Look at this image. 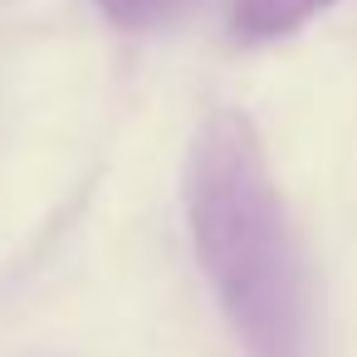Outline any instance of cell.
I'll use <instances>...</instances> for the list:
<instances>
[{
    "instance_id": "2",
    "label": "cell",
    "mask_w": 357,
    "mask_h": 357,
    "mask_svg": "<svg viewBox=\"0 0 357 357\" xmlns=\"http://www.w3.org/2000/svg\"><path fill=\"white\" fill-rule=\"evenodd\" d=\"M328 6H337V0H235V35H245V40H279V35L308 25Z\"/></svg>"
},
{
    "instance_id": "1",
    "label": "cell",
    "mask_w": 357,
    "mask_h": 357,
    "mask_svg": "<svg viewBox=\"0 0 357 357\" xmlns=\"http://www.w3.org/2000/svg\"><path fill=\"white\" fill-rule=\"evenodd\" d=\"M186 220L250 357H303L308 284L284 196L245 113H215L186 162Z\"/></svg>"
},
{
    "instance_id": "3",
    "label": "cell",
    "mask_w": 357,
    "mask_h": 357,
    "mask_svg": "<svg viewBox=\"0 0 357 357\" xmlns=\"http://www.w3.org/2000/svg\"><path fill=\"white\" fill-rule=\"evenodd\" d=\"M98 6L118 30H162V25L181 20L196 0H98Z\"/></svg>"
}]
</instances>
